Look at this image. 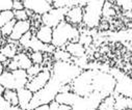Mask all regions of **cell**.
I'll return each instance as SVG.
<instances>
[{"label": "cell", "instance_id": "6da1fadb", "mask_svg": "<svg viewBox=\"0 0 132 110\" xmlns=\"http://www.w3.org/2000/svg\"><path fill=\"white\" fill-rule=\"evenodd\" d=\"M116 79L107 73L85 71L75 78L72 88L75 95L87 97L93 92L111 94L116 88Z\"/></svg>", "mask_w": 132, "mask_h": 110}, {"label": "cell", "instance_id": "7a4b0ae2", "mask_svg": "<svg viewBox=\"0 0 132 110\" xmlns=\"http://www.w3.org/2000/svg\"><path fill=\"white\" fill-rule=\"evenodd\" d=\"M80 38L79 30L68 23L67 21H62L53 29V47H62L69 43H78Z\"/></svg>", "mask_w": 132, "mask_h": 110}, {"label": "cell", "instance_id": "3957f363", "mask_svg": "<svg viewBox=\"0 0 132 110\" xmlns=\"http://www.w3.org/2000/svg\"><path fill=\"white\" fill-rule=\"evenodd\" d=\"M105 1H87L83 9V21L82 23L87 28L98 27L103 16V7Z\"/></svg>", "mask_w": 132, "mask_h": 110}, {"label": "cell", "instance_id": "277c9868", "mask_svg": "<svg viewBox=\"0 0 132 110\" xmlns=\"http://www.w3.org/2000/svg\"><path fill=\"white\" fill-rule=\"evenodd\" d=\"M69 9H55L51 12L45 14L42 16V22L45 26L55 28L57 25H59L62 21H64L65 15H67Z\"/></svg>", "mask_w": 132, "mask_h": 110}, {"label": "cell", "instance_id": "5b68a950", "mask_svg": "<svg viewBox=\"0 0 132 110\" xmlns=\"http://www.w3.org/2000/svg\"><path fill=\"white\" fill-rule=\"evenodd\" d=\"M75 69H77V67L74 65L65 63L64 61H58L54 65L55 75H56L57 79L61 82H67V81L73 79L78 74V72H75Z\"/></svg>", "mask_w": 132, "mask_h": 110}, {"label": "cell", "instance_id": "8992f818", "mask_svg": "<svg viewBox=\"0 0 132 110\" xmlns=\"http://www.w3.org/2000/svg\"><path fill=\"white\" fill-rule=\"evenodd\" d=\"M51 2L52 1H45V0H23L25 10L42 16L52 11L53 4Z\"/></svg>", "mask_w": 132, "mask_h": 110}, {"label": "cell", "instance_id": "52a82bcc", "mask_svg": "<svg viewBox=\"0 0 132 110\" xmlns=\"http://www.w3.org/2000/svg\"><path fill=\"white\" fill-rule=\"evenodd\" d=\"M50 78H51L50 71L45 69L28 82V84L26 85V88H28L32 92H38L48 84V82L50 81Z\"/></svg>", "mask_w": 132, "mask_h": 110}, {"label": "cell", "instance_id": "ba28073f", "mask_svg": "<svg viewBox=\"0 0 132 110\" xmlns=\"http://www.w3.org/2000/svg\"><path fill=\"white\" fill-rule=\"evenodd\" d=\"M31 66H32V60L25 53L17 54L11 60V62L7 64V67L11 71H16V70H26L27 71Z\"/></svg>", "mask_w": 132, "mask_h": 110}, {"label": "cell", "instance_id": "9c48e42d", "mask_svg": "<svg viewBox=\"0 0 132 110\" xmlns=\"http://www.w3.org/2000/svg\"><path fill=\"white\" fill-rule=\"evenodd\" d=\"M64 21H67L68 23H70L73 26L82 23V21H83V9L80 5L69 9L67 15H65Z\"/></svg>", "mask_w": 132, "mask_h": 110}, {"label": "cell", "instance_id": "30bf717a", "mask_svg": "<svg viewBox=\"0 0 132 110\" xmlns=\"http://www.w3.org/2000/svg\"><path fill=\"white\" fill-rule=\"evenodd\" d=\"M28 31H30V22L29 20L27 21H17L14 30L12 32V34L10 35L11 40L13 41H20L21 38L26 34Z\"/></svg>", "mask_w": 132, "mask_h": 110}, {"label": "cell", "instance_id": "8fae6325", "mask_svg": "<svg viewBox=\"0 0 132 110\" xmlns=\"http://www.w3.org/2000/svg\"><path fill=\"white\" fill-rule=\"evenodd\" d=\"M37 39L45 45H52L53 40V28L43 25L37 32Z\"/></svg>", "mask_w": 132, "mask_h": 110}, {"label": "cell", "instance_id": "7c38bea8", "mask_svg": "<svg viewBox=\"0 0 132 110\" xmlns=\"http://www.w3.org/2000/svg\"><path fill=\"white\" fill-rule=\"evenodd\" d=\"M17 92H18V98H19V106L23 110L28 109L29 103L32 100V98H34V92L25 87L18 89Z\"/></svg>", "mask_w": 132, "mask_h": 110}, {"label": "cell", "instance_id": "4fadbf2b", "mask_svg": "<svg viewBox=\"0 0 132 110\" xmlns=\"http://www.w3.org/2000/svg\"><path fill=\"white\" fill-rule=\"evenodd\" d=\"M0 85L4 86L6 89H15L17 90V85H16V81L13 75V72H9V71H4L3 73H1V76H0Z\"/></svg>", "mask_w": 132, "mask_h": 110}, {"label": "cell", "instance_id": "5bb4252c", "mask_svg": "<svg viewBox=\"0 0 132 110\" xmlns=\"http://www.w3.org/2000/svg\"><path fill=\"white\" fill-rule=\"evenodd\" d=\"M128 109H132V99L123 95L117 97L114 110H128Z\"/></svg>", "mask_w": 132, "mask_h": 110}, {"label": "cell", "instance_id": "9a60e30c", "mask_svg": "<svg viewBox=\"0 0 132 110\" xmlns=\"http://www.w3.org/2000/svg\"><path fill=\"white\" fill-rule=\"evenodd\" d=\"M65 51L69 52L72 56L81 57L85 53V47L79 43H69L65 46Z\"/></svg>", "mask_w": 132, "mask_h": 110}, {"label": "cell", "instance_id": "2e32d148", "mask_svg": "<svg viewBox=\"0 0 132 110\" xmlns=\"http://www.w3.org/2000/svg\"><path fill=\"white\" fill-rule=\"evenodd\" d=\"M114 104H116V97L109 95L106 98H104V100L98 106L97 110H114Z\"/></svg>", "mask_w": 132, "mask_h": 110}, {"label": "cell", "instance_id": "e0dca14e", "mask_svg": "<svg viewBox=\"0 0 132 110\" xmlns=\"http://www.w3.org/2000/svg\"><path fill=\"white\" fill-rule=\"evenodd\" d=\"M12 106H19V98L18 92L15 89H5V91L1 95Z\"/></svg>", "mask_w": 132, "mask_h": 110}, {"label": "cell", "instance_id": "ac0fdd59", "mask_svg": "<svg viewBox=\"0 0 132 110\" xmlns=\"http://www.w3.org/2000/svg\"><path fill=\"white\" fill-rule=\"evenodd\" d=\"M75 99H76V96H75V95L68 94V92H62V94H58V95L55 97V102L58 103V104L71 106L70 104H71Z\"/></svg>", "mask_w": 132, "mask_h": 110}, {"label": "cell", "instance_id": "d6986e66", "mask_svg": "<svg viewBox=\"0 0 132 110\" xmlns=\"http://www.w3.org/2000/svg\"><path fill=\"white\" fill-rule=\"evenodd\" d=\"M15 20V13L13 11L1 12L0 13V27H3L5 24Z\"/></svg>", "mask_w": 132, "mask_h": 110}, {"label": "cell", "instance_id": "ffe728a7", "mask_svg": "<svg viewBox=\"0 0 132 110\" xmlns=\"http://www.w3.org/2000/svg\"><path fill=\"white\" fill-rule=\"evenodd\" d=\"M16 23H17V20L15 19V20L11 21L10 23L5 24L3 27H1V33H2V35H3V36L11 35L12 32H13V30H14V27H15Z\"/></svg>", "mask_w": 132, "mask_h": 110}, {"label": "cell", "instance_id": "44dd1931", "mask_svg": "<svg viewBox=\"0 0 132 110\" xmlns=\"http://www.w3.org/2000/svg\"><path fill=\"white\" fill-rule=\"evenodd\" d=\"M1 54H3L4 56L9 58H14L17 54H16V49L13 48L11 45H6V46H3L2 49H1Z\"/></svg>", "mask_w": 132, "mask_h": 110}, {"label": "cell", "instance_id": "7402d4cb", "mask_svg": "<svg viewBox=\"0 0 132 110\" xmlns=\"http://www.w3.org/2000/svg\"><path fill=\"white\" fill-rule=\"evenodd\" d=\"M103 16L106 18L116 16V11H114V9H112V5L109 1H105L104 7H103Z\"/></svg>", "mask_w": 132, "mask_h": 110}, {"label": "cell", "instance_id": "603a6c76", "mask_svg": "<svg viewBox=\"0 0 132 110\" xmlns=\"http://www.w3.org/2000/svg\"><path fill=\"white\" fill-rule=\"evenodd\" d=\"M14 9V1L13 0H0V11L1 12H9Z\"/></svg>", "mask_w": 132, "mask_h": 110}, {"label": "cell", "instance_id": "cb8c5ba5", "mask_svg": "<svg viewBox=\"0 0 132 110\" xmlns=\"http://www.w3.org/2000/svg\"><path fill=\"white\" fill-rule=\"evenodd\" d=\"M30 59L32 60V63L35 64H41L44 61V55L41 51H35L30 55Z\"/></svg>", "mask_w": 132, "mask_h": 110}, {"label": "cell", "instance_id": "d4e9b609", "mask_svg": "<svg viewBox=\"0 0 132 110\" xmlns=\"http://www.w3.org/2000/svg\"><path fill=\"white\" fill-rule=\"evenodd\" d=\"M42 71H43V70L41 69L40 64H32V66L27 70L28 77H32V78H34V77H36L38 74H40Z\"/></svg>", "mask_w": 132, "mask_h": 110}, {"label": "cell", "instance_id": "484cf974", "mask_svg": "<svg viewBox=\"0 0 132 110\" xmlns=\"http://www.w3.org/2000/svg\"><path fill=\"white\" fill-rule=\"evenodd\" d=\"M15 19L17 21H27L28 20V13L27 10H22V11H15Z\"/></svg>", "mask_w": 132, "mask_h": 110}, {"label": "cell", "instance_id": "4316f807", "mask_svg": "<svg viewBox=\"0 0 132 110\" xmlns=\"http://www.w3.org/2000/svg\"><path fill=\"white\" fill-rule=\"evenodd\" d=\"M31 39H32V34H31V32H30V31H28L26 34H24V35L22 36L21 40H20L19 42H20V44H21L22 46L29 48V45H30Z\"/></svg>", "mask_w": 132, "mask_h": 110}, {"label": "cell", "instance_id": "83f0119b", "mask_svg": "<svg viewBox=\"0 0 132 110\" xmlns=\"http://www.w3.org/2000/svg\"><path fill=\"white\" fill-rule=\"evenodd\" d=\"M54 56H55V58H56L57 60L65 61L67 59H69L72 55H71L69 52H67V51H57V52H55Z\"/></svg>", "mask_w": 132, "mask_h": 110}, {"label": "cell", "instance_id": "f1b7e54d", "mask_svg": "<svg viewBox=\"0 0 132 110\" xmlns=\"http://www.w3.org/2000/svg\"><path fill=\"white\" fill-rule=\"evenodd\" d=\"M71 109H72V106L58 104L55 101L50 104V110H71Z\"/></svg>", "mask_w": 132, "mask_h": 110}, {"label": "cell", "instance_id": "f546056e", "mask_svg": "<svg viewBox=\"0 0 132 110\" xmlns=\"http://www.w3.org/2000/svg\"><path fill=\"white\" fill-rule=\"evenodd\" d=\"M92 42H93V38L90 35H87V34H80V38H79V41H78V43L79 44H81L82 46H88V45H90L92 44Z\"/></svg>", "mask_w": 132, "mask_h": 110}, {"label": "cell", "instance_id": "4dcf8cb0", "mask_svg": "<svg viewBox=\"0 0 132 110\" xmlns=\"http://www.w3.org/2000/svg\"><path fill=\"white\" fill-rule=\"evenodd\" d=\"M117 3L125 12H131L132 11V1H117Z\"/></svg>", "mask_w": 132, "mask_h": 110}, {"label": "cell", "instance_id": "1f68e13d", "mask_svg": "<svg viewBox=\"0 0 132 110\" xmlns=\"http://www.w3.org/2000/svg\"><path fill=\"white\" fill-rule=\"evenodd\" d=\"M12 105L1 96V98H0V110H7Z\"/></svg>", "mask_w": 132, "mask_h": 110}, {"label": "cell", "instance_id": "d6a6232c", "mask_svg": "<svg viewBox=\"0 0 132 110\" xmlns=\"http://www.w3.org/2000/svg\"><path fill=\"white\" fill-rule=\"evenodd\" d=\"M14 10H15V11H22V10H25L23 1H20V0H14Z\"/></svg>", "mask_w": 132, "mask_h": 110}, {"label": "cell", "instance_id": "836d02e7", "mask_svg": "<svg viewBox=\"0 0 132 110\" xmlns=\"http://www.w3.org/2000/svg\"><path fill=\"white\" fill-rule=\"evenodd\" d=\"M98 27L100 30H107V29H109V23L106 21H101Z\"/></svg>", "mask_w": 132, "mask_h": 110}, {"label": "cell", "instance_id": "e575fe53", "mask_svg": "<svg viewBox=\"0 0 132 110\" xmlns=\"http://www.w3.org/2000/svg\"><path fill=\"white\" fill-rule=\"evenodd\" d=\"M35 110H50V104H43L35 108Z\"/></svg>", "mask_w": 132, "mask_h": 110}, {"label": "cell", "instance_id": "d590c367", "mask_svg": "<svg viewBox=\"0 0 132 110\" xmlns=\"http://www.w3.org/2000/svg\"><path fill=\"white\" fill-rule=\"evenodd\" d=\"M7 110H23V109L20 106H11Z\"/></svg>", "mask_w": 132, "mask_h": 110}, {"label": "cell", "instance_id": "8d00e7d4", "mask_svg": "<svg viewBox=\"0 0 132 110\" xmlns=\"http://www.w3.org/2000/svg\"><path fill=\"white\" fill-rule=\"evenodd\" d=\"M6 58H7L6 56H4L3 54H1V62H2V63H3V62H4L5 60H6Z\"/></svg>", "mask_w": 132, "mask_h": 110}, {"label": "cell", "instance_id": "74e56055", "mask_svg": "<svg viewBox=\"0 0 132 110\" xmlns=\"http://www.w3.org/2000/svg\"><path fill=\"white\" fill-rule=\"evenodd\" d=\"M100 56H101V54L99 53V52H96L95 53V58H100Z\"/></svg>", "mask_w": 132, "mask_h": 110}, {"label": "cell", "instance_id": "f35d334b", "mask_svg": "<svg viewBox=\"0 0 132 110\" xmlns=\"http://www.w3.org/2000/svg\"><path fill=\"white\" fill-rule=\"evenodd\" d=\"M114 44H116V47H118V48H122L121 43H114Z\"/></svg>", "mask_w": 132, "mask_h": 110}, {"label": "cell", "instance_id": "ab89813d", "mask_svg": "<svg viewBox=\"0 0 132 110\" xmlns=\"http://www.w3.org/2000/svg\"><path fill=\"white\" fill-rule=\"evenodd\" d=\"M127 26H128V28H132V22L128 23V24H127Z\"/></svg>", "mask_w": 132, "mask_h": 110}, {"label": "cell", "instance_id": "60d3db41", "mask_svg": "<svg viewBox=\"0 0 132 110\" xmlns=\"http://www.w3.org/2000/svg\"><path fill=\"white\" fill-rule=\"evenodd\" d=\"M129 61H130V63H131V64H132V56H131V57H130V58H129Z\"/></svg>", "mask_w": 132, "mask_h": 110}]
</instances>
